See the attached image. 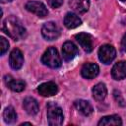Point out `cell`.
<instances>
[{
  "label": "cell",
  "instance_id": "6da1fadb",
  "mask_svg": "<svg viewBox=\"0 0 126 126\" xmlns=\"http://www.w3.org/2000/svg\"><path fill=\"white\" fill-rule=\"evenodd\" d=\"M2 31L14 40H21L27 35L25 27L22 25V22L15 16H10L4 20Z\"/></svg>",
  "mask_w": 126,
  "mask_h": 126
},
{
  "label": "cell",
  "instance_id": "7a4b0ae2",
  "mask_svg": "<svg viewBox=\"0 0 126 126\" xmlns=\"http://www.w3.org/2000/svg\"><path fill=\"white\" fill-rule=\"evenodd\" d=\"M63 112L59 105L54 102L47 103V120L50 126H58L63 123Z\"/></svg>",
  "mask_w": 126,
  "mask_h": 126
},
{
  "label": "cell",
  "instance_id": "3957f363",
  "mask_svg": "<svg viewBox=\"0 0 126 126\" xmlns=\"http://www.w3.org/2000/svg\"><path fill=\"white\" fill-rule=\"evenodd\" d=\"M41 62L50 68H59L61 66V58L55 47H49L41 56Z\"/></svg>",
  "mask_w": 126,
  "mask_h": 126
},
{
  "label": "cell",
  "instance_id": "277c9868",
  "mask_svg": "<svg viewBox=\"0 0 126 126\" xmlns=\"http://www.w3.org/2000/svg\"><path fill=\"white\" fill-rule=\"evenodd\" d=\"M60 28L54 22H47L41 28V34L46 40H54L60 35Z\"/></svg>",
  "mask_w": 126,
  "mask_h": 126
},
{
  "label": "cell",
  "instance_id": "5b68a950",
  "mask_svg": "<svg viewBox=\"0 0 126 126\" xmlns=\"http://www.w3.org/2000/svg\"><path fill=\"white\" fill-rule=\"evenodd\" d=\"M116 57V50L110 44H103L98 49V58L103 64H110Z\"/></svg>",
  "mask_w": 126,
  "mask_h": 126
},
{
  "label": "cell",
  "instance_id": "8992f818",
  "mask_svg": "<svg viewBox=\"0 0 126 126\" xmlns=\"http://www.w3.org/2000/svg\"><path fill=\"white\" fill-rule=\"evenodd\" d=\"M25 8L29 12L35 14L39 18H44L48 14V11H47V8L45 7V5L38 1H29L26 4Z\"/></svg>",
  "mask_w": 126,
  "mask_h": 126
},
{
  "label": "cell",
  "instance_id": "52a82bcc",
  "mask_svg": "<svg viewBox=\"0 0 126 126\" xmlns=\"http://www.w3.org/2000/svg\"><path fill=\"white\" fill-rule=\"evenodd\" d=\"M76 40L79 42L81 47L86 51V52H91L94 49V40L91 34L87 32H80L75 35Z\"/></svg>",
  "mask_w": 126,
  "mask_h": 126
},
{
  "label": "cell",
  "instance_id": "ba28073f",
  "mask_svg": "<svg viewBox=\"0 0 126 126\" xmlns=\"http://www.w3.org/2000/svg\"><path fill=\"white\" fill-rule=\"evenodd\" d=\"M9 64L14 70H19L22 68L24 64V55L19 48H14L10 53Z\"/></svg>",
  "mask_w": 126,
  "mask_h": 126
},
{
  "label": "cell",
  "instance_id": "9c48e42d",
  "mask_svg": "<svg viewBox=\"0 0 126 126\" xmlns=\"http://www.w3.org/2000/svg\"><path fill=\"white\" fill-rule=\"evenodd\" d=\"M37 92L42 96H52L57 94L58 87L53 82H46L43 84H40L37 88Z\"/></svg>",
  "mask_w": 126,
  "mask_h": 126
},
{
  "label": "cell",
  "instance_id": "30bf717a",
  "mask_svg": "<svg viewBox=\"0 0 126 126\" xmlns=\"http://www.w3.org/2000/svg\"><path fill=\"white\" fill-rule=\"evenodd\" d=\"M99 72V68L95 63H86L81 70V74L85 79L88 80H92L94 78H95L98 75Z\"/></svg>",
  "mask_w": 126,
  "mask_h": 126
},
{
  "label": "cell",
  "instance_id": "8fae6325",
  "mask_svg": "<svg viewBox=\"0 0 126 126\" xmlns=\"http://www.w3.org/2000/svg\"><path fill=\"white\" fill-rule=\"evenodd\" d=\"M78 54V47L72 41L64 42L62 46V55L65 61H71Z\"/></svg>",
  "mask_w": 126,
  "mask_h": 126
},
{
  "label": "cell",
  "instance_id": "7c38bea8",
  "mask_svg": "<svg viewBox=\"0 0 126 126\" xmlns=\"http://www.w3.org/2000/svg\"><path fill=\"white\" fill-rule=\"evenodd\" d=\"M4 82H5V85L10 90H12L13 92H18L19 93V92L24 91L25 88H26V84H25L24 81H22V80H15L10 75H6L4 77Z\"/></svg>",
  "mask_w": 126,
  "mask_h": 126
},
{
  "label": "cell",
  "instance_id": "4fadbf2b",
  "mask_svg": "<svg viewBox=\"0 0 126 126\" xmlns=\"http://www.w3.org/2000/svg\"><path fill=\"white\" fill-rule=\"evenodd\" d=\"M111 75L114 80H122L126 78V61H119L112 67Z\"/></svg>",
  "mask_w": 126,
  "mask_h": 126
},
{
  "label": "cell",
  "instance_id": "5bb4252c",
  "mask_svg": "<svg viewBox=\"0 0 126 126\" xmlns=\"http://www.w3.org/2000/svg\"><path fill=\"white\" fill-rule=\"evenodd\" d=\"M23 107L30 115H35L39 110L38 103L33 97H26L23 102Z\"/></svg>",
  "mask_w": 126,
  "mask_h": 126
},
{
  "label": "cell",
  "instance_id": "9a60e30c",
  "mask_svg": "<svg viewBox=\"0 0 126 126\" xmlns=\"http://www.w3.org/2000/svg\"><path fill=\"white\" fill-rule=\"evenodd\" d=\"M70 7L78 14H84L89 10L90 0H71Z\"/></svg>",
  "mask_w": 126,
  "mask_h": 126
},
{
  "label": "cell",
  "instance_id": "2e32d148",
  "mask_svg": "<svg viewBox=\"0 0 126 126\" xmlns=\"http://www.w3.org/2000/svg\"><path fill=\"white\" fill-rule=\"evenodd\" d=\"M64 25L68 29H75L82 25V20L75 13H67L64 17Z\"/></svg>",
  "mask_w": 126,
  "mask_h": 126
},
{
  "label": "cell",
  "instance_id": "e0dca14e",
  "mask_svg": "<svg viewBox=\"0 0 126 126\" xmlns=\"http://www.w3.org/2000/svg\"><path fill=\"white\" fill-rule=\"evenodd\" d=\"M74 105L76 107V109L81 112L83 115L85 116H89L93 113V106L92 104L87 101V100H84V99H79V100H76L74 102Z\"/></svg>",
  "mask_w": 126,
  "mask_h": 126
},
{
  "label": "cell",
  "instance_id": "ac0fdd59",
  "mask_svg": "<svg viewBox=\"0 0 126 126\" xmlns=\"http://www.w3.org/2000/svg\"><path fill=\"white\" fill-rule=\"evenodd\" d=\"M93 95L96 100H103L107 94V90L104 84L102 83H98L95 86H94L93 90Z\"/></svg>",
  "mask_w": 126,
  "mask_h": 126
},
{
  "label": "cell",
  "instance_id": "d6986e66",
  "mask_svg": "<svg viewBox=\"0 0 126 126\" xmlns=\"http://www.w3.org/2000/svg\"><path fill=\"white\" fill-rule=\"evenodd\" d=\"M122 121L118 115H108L102 117L98 121L99 126H109V125H121Z\"/></svg>",
  "mask_w": 126,
  "mask_h": 126
},
{
  "label": "cell",
  "instance_id": "ffe728a7",
  "mask_svg": "<svg viewBox=\"0 0 126 126\" xmlns=\"http://www.w3.org/2000/svg\"><path fill=\"white\" fill-rule=\"evenodd\" d=\"M3 118L4 121L8 124L14 123L17 120V113L13 106H7L3 112Z\"/></svg>",
  "mask_w": 126,
  "mask_h": 126
},
{
  "label": "cell",
  "instance_id": "44dd1931",
  "mask_svg": "<svg viewBox=\"0 0 126 126\" xmlns=\"http://www.w3.org/2000/svg\"><path fill=\"white\" fill-rule=\"evenodd\" d=\"M0 44H1V47H0L1 48V55H3V54H5V52L9 48V42L5 37L1 36L0 37Z\"/></svg>",
  "mask_w": 126,
  "mask_h": 126
},
{
  "label": "cell",
  "instance_id": "7402d4cb",
  "mask_svg": "<svg viewBox=\"0 0 126 126\" xmlns=\"http://www.w3.org/2000/svg\"><path fill=\"white\" fill-rule=\"evenodd\" d=\"M62 4H63V0H48V5L53 9L59 8Z\"/></svg>",
  "mask_w": 126,
  "mask_h": 126
},
{
  "label": "cell",
  "instance_id": "603a6c76",
  "mask_svg": "<svg viewBox=\"0 0 126 126\" xmlns=\"http://www.w3.org/2000/svg\"><path fill=\"white\" fill-rule=\"evenodd\" d=\"M121 44L124 48H126V33L124 34V36L122 37V41H121Z\"/></svg>",
  "mask_w": 126,
  "mask_h": 126
},
{
  "label": "cell",
  "instance_id": "cb8c5ba5",
  "mask_svg": "<svg viewBox=\"0 0 126 126\" xmlns=\"http://www.w3.org/2000/svg\"><path fill=\"white\" fill-rule=\"evenodd\" d=\"M13 0H1V3H8V2H12Z\"/></svg>",
  "mask_w": 126,
  "mask_h": 126
},
{
  "label": "cell",
  "instance_id": "d4e9b609",
  "mask_svg": "<svg viewBox=\"0 0 126 126\" xmlns=\"http://www.w3.org/2000/svg\"><path fill=\"white\" fill-rule=\"evenodd\" d=\"M121 1H126V0H121Z\"/></svg>",
  "mask_w": 126,
  "mask_h": 126
}]
</instances>
